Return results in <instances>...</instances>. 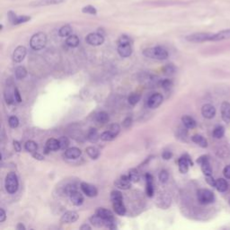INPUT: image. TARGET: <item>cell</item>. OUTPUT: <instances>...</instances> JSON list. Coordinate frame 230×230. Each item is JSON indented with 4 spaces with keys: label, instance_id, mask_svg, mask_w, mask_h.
Segmentation results:
<instances>
[{
    "label": "cell",
    "instance_id": "cell-1",
    "mask_svg": "<svg viewBox=\"0 0 230 230\" xmlns=\"http://www.w3.org/2000/svg\"><path fill=\"white\" fill-rule=\"evenodd\" d=\"M143 54L148 58L159 60H166L169 56L168 51L165 48H163L162 46H157V47L154 48H148L143 51Z\"/></svg>",
    "mask_w": 230,
    "mask_h": 230
},
{
    "label": "cell",
    "instance_id": "cell-2",
    "mask_svg": "<svg viewBox=\"0 0 230 230\" xmlns=\"http://www.w3.org/2000/svg\"><path fill=\"white\" fill-rule=\"evenodd\" d=\"M46 43H47V36L41 32L33 34L30 40V46L34 51L42 50L46 46Z\"/></svg>",
    "mask_w": 230,
    "mask_h": 230
},
{
    "label": "cell",
    "instance_id": "cell-3",
    "mask_svg": "<svg viewBox=\"0 0 230 230\" xmlns=\"http://www.w3.org/2000/svg\"><path fill=\"white\" fill-rule=\"evenodd\" d=\"M18 186H19V182H18V177L16 173L14 172L7 173L5 181V187L7 192L10 194H14L17 192Z\"/></svg>",
    "mask_w": 230,
    "mask_h": 230
},
{
    "label": "cell",
    "instance_id": "cell-4",
    "mask_svg": "<svg viewBox=\"0 0 230 230\" xmlns=\"http://www.w3.org/2000/svg\"><path fill=\"white\" fill-rule=\"evenodd\" d=\"M197 199L201 204H209L215 201L214 193L208 189H201L197 193Z\"/></svg>",
    "mask_w": 230,
    "mask_h": 230
},
{
    "label": "cell",
    "instance_id": "cell-5",
    "mask_svg": "<svg viewBox=\"0 0 230 230\" xmlns=\"http://www.w3.org/2000/svg\"><path fill=\"white\" fill-rule=\"evenodd\" d=\"M213 33L209 32H196L186 36V40L191 42H204L210 40Z\"/></svg>",
    "mask_w": 230,
    "mask_h": 230
},
{
    "label": "cell",
    "instance_id": "cell-6",
    "mask_svg": "<svg viewBox=\"0 0 230 230\" xmlns=\"http://www.w3.org/2000/svg\"><path fill=\"white\" fill-rule=\"evenodd\" d=\"M85 41L89 45H92V46H99L104 43V37L103 34H101L99 32H92L86 36Z\"/></svg>",
    "mask_w": 230,
    "mask_h": 230
},
{
    "label": "cell",
    "instance_id": "cell-7",
    "mask_svg": "<svg viewBox=\"0 0 230 230\" xmlns=\"http://www.w3.org/2000/svg\"><path fill=\"white\" fill-rule=\"evenodd\" d=\"M80 188H81L82 192H83L87 197L93 198V197L97 196V194H98V191H97L96 187L94 186V185H92V184H90V183H87V182H81Z\"/></svg>",
    "mask_w": 230,
    "mask_h": 230
},
{
    "label": "cell",
    "instance_id": "cell-8",
    "mask_svg": "<svg viewBox=\"0 0 230 230\" xmlns=\"http://www.w3.org/2000/svg\"><path fill=\"white\" fill-rule=\"evenodd\" d=\"M8 19H9V22L12 24L17 25V24H24V23L29 22L31 20V17L26 16V15L17 16L13 11H9L8 12Z\"/></svg>",
    "mask_w": 230,
    "mask_h": 230
},
{
    "label": "cell",
    "instance_id": "cell-9",
    "mask_svg": "<svg viewBox=\"0 0 230 230\" xmlns=\"http://www.w3.org/2000/svg\"><path fill=\"white\" fill-rule=\"evenodd\" d=\"M131 181L129 177V175H121L119 179H117L114 182L115 186H117L119 189L122 190H129L131 187Z\"/></svg>",
    "mask_w": 230,
    "mask_h": 230
},
{
    "label": "cell",
    "instance_id": "cell-10",
    "mask_svg": "<svg viewBox=\"0 0 230 230\" xmlns=\"http://www.w3.org/2000/svg\"><path fill=\"white\" fill-rule=\"evenodd\" d=\"M164 101V97L161 94H158V93H155L153 94L149 98H148V105L149 108L151 109H156Z\"/></svg>",
    "mask_w": 230,
    "mask_h": 230
},
{
    "label": "cell",
    "instance_id": "cell-11",
    "mask_svg": "<svg viewBox=\"0 0 230 230\" xmlns=\"http://www.w3.org/2000/svg\"><path fill=\"white\" fill-rule=\"evenodd\" d=\"M26 53H27V50L25 47H24V46H18L13 53V60L16 63L22 62L24 60Z\"/></svg>",
    "mask_w": 230,
    "mask_h": 230
},
{
    "label": "cell",
    "instance_id": "cell-12",
    "mask_svg": "<svg viewBox=\"0 0 230 230\" xmlns=\"http://www.w3.org/2000/svg\"><path fill=\"white\" fill-rule=\"evenodd\" d=\"M65 0H36L30 4L31 7H48L61 4Z\"/></svg>",
    "mask_w": 230,
    "mask_h": 230
},
{
    "label": "cell",
    "instance_id": "cell-13",
    "mask_svg": "<svg viewBox=\"0 0 230 230\" xmlns=\"http://www.w3.org/2000/svg\"><path fill=\"white\" fill-rule=\"evenodd\" d=\"M201 114L206 119H212L216 115V109L215 107L210 104H206L201 108Z\"/></svg>",
    "mask_w": 230,
    "mask_h": 230
},
{
    "label": "cell",
    "instance_id": "cell-14",
    "mask_svg": "<svg viewBox=\"0 0 230 230\" xmlns=\"http://www.w3.org/2000/svg\"><path fill=\"white\" fill-rule=\"evenodd\" d=\"M79 218V215L77 212L76 211H68L66 213H64L60 218V222L61 223H67V224H70L73 222H76Z\"/></svg>",
    "mask_w": 230,
    "mask_h": 230
},
{
    "label": "cell",
    "instance_id": "cell-15",
    "mask_svg": "<svg viewBox=\"0 0 230 230\" xmlns=\"http://www.w3.org/2000/svg\"><path fill=\"white\" fill-rule=\"evenodd\" d=\"M60 149V141L59 140L56 139H50L46 142V147H45V153L48 154L50 151H57Z\"/></svg>",
    "mask_w": 230,
    "mask_h": 230
},
{
    "label": "cell",
    "instance_id": "cell-16",
    "mask_svg": "<svg viewBox=\"0 0 230 230\" xmlns=\"http://www.w3.org/2000/svg\"><path fill=\"white\" fill-rule=\"evenodd\" d=\"M146 178V193L148 197H153L154 195V181L153 176L150 173L145 175Z\"/></svg>",
    "mask_w": 230,
    "mask_h": 230
},
{
    "label": "cell",
    "instance_id": "cell-17",
    "mask_svg": "<svg viewBox=\"0 0 230 230\" xmlns=\"http://www.w3.org/2000/svg\"><path fill=\"white\" fill-rule=\"evenodd\" d=\"M221 117L226 123L230 122V104L228 102H223L221 104Z\"/></svg>",
    "mask_w": 230,
    "mask_h": 230
},
{
    "label": "cell",
    "instance_id": "cell-18",
    "mask_svg": "<svg viewBox=\"0 0 230 230\" xmlns=\"http://www.w3.org/2000/svg\"><path fill=\"white\" fill-rule=\"evenodd\" d=\"M228 39H230V29L223 30L217 33H214L210 39V41H219Z\"/></svg>",
    "mask_w": 230,
    "mask_h": 230
},
{
    "label": "cell",
    "instance_id": "cell-19",
    "mask_svg": "<svg viewBox=\"0 0 230 230\" xmlns=\"http://www.w3.org/2000/svg\"><path fill=\"white\" fill-rule=\"evenodd\" d=\"M118 53L122 58H128L132 54V47L131 44H124L118 45Z\"/></svg>",
    "mask_w": 230,
    "mask_h": 230
},
{
    "label": "cell",
    "instance_id": "cell-20",
    "mask_svg": "<svg viewBox=\"0 0 230 230\" xmlns=\"http://www.w3.org/2000/svg\"><path fill=\"white\" fill-rule=\"evenodd\" d=\"M82 154V151L77 148H67L65 153H64V157L68 159H76L78 158Z\"/></svg>",
    "mask_w": 230,
    "mask_h": 230
},
{
    "label": "cell",
    "instance_id": "cell-21",
    "mask_svg": "<svg viewBox=\"0 0 230 230\" xmlns=\"http://www.w3.org/2000/svg\"><path fill=\"white\" fill-rule=\"evenodd\" d=\"M178 165H179V171L182 173H186L189 170V166L191 165L189 161L187 160V158L184 157V155H182L178 161Z\"/></svg>",
    "mask_w": 230,
    "mask_h": 230
},
{
    "label": "cell",
    "instance_id": "cell-22",
    "mask_svg": "<svg viewBox=\"0 0 230 230\" xmlns=\"http://www.w3.org/2000/svg\"><path fill=\"white\" fill-rule=\"evenodd\" d=\"M112 207L114 211L120 215V216H123L126 214V208L123 204V200L121 201H112Z\"/></svg>",
    "mask_w": 230,
    "mask_h": 230
},
{
    "label": "cell",
    "instance_id": "cell-23",
    "mask_svg": "<svg viewBox=\"0 0 230 230\" xmlns=\"http://www.w3.org/2000/svg\"><path fill=\"white\" fill-rule=\"evenodd\" d=\"M96 214L100 216L101 218H103L104 220H109V219H113V214L112 213V211H110L109 209H106L104 208H98L96 210Z\"/></svg>",
    "mask_w": 230,
    "mask_h": 230
},
{
    "label": "cell",
    "instance_id": "cell-24",
    "mask_svg": "<svg viewBox=\"0 0 230 230\" xmlns=\"http://www.w3.org/2000/svg\"><path fill=\"white\" fill-rule=\"evenodd\" d=\"M69 198H70V201H71L72 204L75 205V206H81L84 202V197L78 191L73 193L69 196Z\"/></svg>",
    "mask_w": 230,
    "mask_h": 230
},
{
    "label": "cell",
    "instance_id": "cell-25",
    "mask_svg": "<svg viewBox=\"0 0 230 230\" xmlns=\"http://www.w3.org/2000/svg\"><path fill=\"white\" fill-rule=\"evenodd\" d=\"M192 140H193L195 144H197L198 146H200L201 148H205L208 147V141H207V140L205 139L203 136H201V135H200V134H195V135H193V136L192 137Z\"/></svg>",
    "mask_w": 230,
    "mask_h": 230
},
{
    "label": "cell",
    "instance_id": "cell-26",
    "mask_svg": "<svg viewBox=\"0 0 230 230\" xmlns=\"http://www.w3.org/2000/svg\"><path fill=\"white\" fill-rule=\"evenodd\" d=\"M182 122L186 129H194L196 127L195 120L189 115H183L182 117Z\"/></svg>",
    "mask_w": 230,
    "mask_h": 230
},
{
    "label": "cell",
    "instance_id": "cell-27",
    "mask_svg": "<svg viewBox=\"0 0 230 230\" xmlns=\"http://www.w3.org/2000/svg\"><path fill=\"white\" fill-rule=\"evenodd\" d=\"M100 136L98 134V131L95 128H91L87 132V140L92 143H96L98 140L100 139Z\"/></svg>",
    "mask_w": 230,
    "mask_h": 230
},
{
    "label": "cell",
    "instance_id": "cell-28",
    "mask_svg": "<svg viewBox=\"0 0 230 230\" xmlns=\"http://www.w3.org/2000/svg\"><path fill=\"white\" fill-rule=\"evenodd\" d=\"M216 189L219 193H225L228 189V183L224 178H218L216 182Z\"/></svg>",
    "mask_w": 230,
    "mask_h": 230
},
{
    "label": "cell",
    "instance_id": "cell-29",
    "mask_svg": "<svg viewBox=\"0 0 230 230\" xmlns=\"http://www.w3.org/2000/svg\"><path fill=\"white\" fill-rule=\"evenodd\" d=\"M90 222L91 224L96 226V227H102V226H105V220L101 218L100 216L95 214L93 215L91 218H90Z\"/></svg>",
    "mask_w": 230,
    "mask_h": 230
},
{
    "label": "cell",
    "instance_id": "cell-30",
    "mask_svg": "<svg viewBox=\"0 0 230 230\" xmlns=\"http://www.w3.org/2000/svg\"><path fill=\"white\" fill-rule=\"evenodd\" d=\"M79 42H80V40H79V38L76 36V35H70V36H68V38H67V40H66V44L68 46V47H70V48H76V47H77V46L79 45Z\"/></svg>",
    "mask_w": 230,
    "mask_h": 230
},
{
    "label": "cell",
    "instance_id": "cell-31",
    "mask_svg": "<svg viewBox=\"0 0 230 230\" xmlns=\"http://www.w3.org/2000/svg\"><path fill=\"white\" fill-rule=\"evenodd\" d=\"M96 120L100 124H105L110 121V116L106 112H100L96 115Z\"/></svg>",
    "mask_w": 230,
    "mask_h": 230
},
{
    "label": "cell",
    "instance_id": "cell-32",
    "mask_svg": "<svg viewBox=\"0 0 230 230\" xmlns=\"http://www.w3.org/2000/svg\"><path fill=\"white\" fill-rule=\"evenodd\" d=\"M59 34L60 37H68L72 34V27L69 24H66L64 26H62L60 31H59Z\"/></svg>",
    "mask_w": 230,
    "mask_h": 230
},
{
    "label": "cell",
    "instance_id": "cell-33",
    "mask_svg": "<svg viewBox=\"0 0 230 230\" xmlns=\"http://www.w3.org/2000/svg\"><path fill=\"white\" fill-rule=\"evenodd\" d=\"M128 175H129V179H130V181H131L132 182H137L140 181V173L137 172V170L135 169V168L129 169Z\"/></svg>",
    "mask_w": 230,
    "mask_h": 230
},
{
    "label": "cell",
    "instance_id": "cell-34",
    "mask_svg": "<svg viewBox=\"0 0 230 230\" xmlns=\"http://www.w3.org/2000/svg\"><path fill=\"white\" fill-rule=\"evenodd\" d=\"M87 155L92 158V159H97L100 156V152L97 148H94V147H88L85 149Z\"/></svg>",
    "mask_w": 230,
    "mask_h": 230
},
{
    "label": "cell",
    "instance_id": "cell-35",
    "mask_svg": "<svg viewBox=\"0 0 230 230\" xmlns=\"http://www.w3.org/2000/svg\"><path fill=\"white\" fill-rule=\"evenodd\" d=\"M201 171L204 173V175H210L212 174V168L210 166L209 164V160H207L205 162H203L202 164H201Z\"/></svg>",
    "mask_w": 230,
    "mask_h": 230
},
{
    "label": "cell",
    "instance_id": "cell-36",
    "mask_svg": "<svg viewBox=\"0 0 230 230\" xmlns=\"http://www.w3.org/2000/svg\"><path fill=\"white\" fill-rule=\"evenodd\" d=\"M24 148L27 152H30V153H33V152H36L37 149H38V145L36 142L32 141V140H29L25 143L24 145Z\"/></svg>",
    "mask_w": 230,
    "mask_h": 230
},
{
    "label": "cell",
    "instance_id": "cell-37",
    "mask_svg": "<svg viewBox=\"0 0 230 230\" xmlns=\"http://www.w3.org/2000/svg\"><path fill=\"white\" fill-rule=\"evenodd\" d=\"M224 134H225V128L221 125L217 126L213 130V137L215 139H218V140L221 139L224 136Z\"/></svg>",
    "mask_w": 230,
    "mask_h": 230
},
{
    "label": "cell",
    "instance_id": "cell-38",
    "mask_svg": "<svg viewBox=\"0 0 230 230\" xmlns=\"http://www.w3.org/2000/svg\"><path fill=\"white\" fill-rule=\"evenodd\" d=\"M15 74V77L17 79H24L27 76V70L24 67H18V68H16Z\"/></svg>",
    "mask_w": 230,
    "mask_h": 230
},
{
    "label": "cell",
    "instance_id": "cell-39",
    "mask_svg": "<svg viewBox=\"0 0 230 230\" xmlns=\"http://www.w3.org/2000/svg\"><path fill=\"white\" fill-rule=\"evenodd\" d=\"M140 97H141V96H140V94H137V93H132V94H130L129 96V98H128L129 104H131V105H136L137 103L140 102Z\"/></svg>",
    "mask_w": 230,
    "mask_h": 230
},
{
    "label": "cell",
    "instance_id": "cell-40",
    "mask_svg": "<svg viewBox=\"0 0 230 230\" xmlns=\"http://www.w3.org/2000/svg\"><path fill=\"white\" fill-rule=\"evenodd\" d=\"M116 137L115 135H113L111 131L107 130V131H104L101 134L100 136V139L103 140V141H112Z\"/></svg>",
    "mask_w": 230,
    "mask_h": 230
},
{
    "label": "cell",
    "instance_id": "cell-41",
    "mask_svg": "<svg viewBox=\"0 0 230 230\" xmlns=\"http://www.w3.org/2000/svg\"><path fill=\"white\" fill-rule=\"evenodd\" d=\"M76 191H77V187H76V185L73 184V183L68 184V185L65 187V190H64L65 193H66L68 196H70L73 193H75V192H76Z\"/></svg>",
    "mask_w": 230,
    "mask_h": 230
},
{
    "label": "cell",
    "instance_id": "cell-42",
    "mask_svg": "<svg viewBox=\"0 0 230 230\" xmlns=\"http://www.w3.org/2000/svg\"><path fill=\"white\" fill-rule=\"evenodd\" d=\"M60 149H67L69 146V140L67 137H60Z\"/></svg>",
    "mask_w": 230,
    "mask_h": 230
},
{
    "label": "cell",
    "instance_id": "cell-43",
    "mask_svg": "<svg viewBox=\"0 0 230 230\" xmlns=\"http://www.w3.org/2000/svg\"><path fill=\"white\" fill-rule=\"evenodd\" d=\"M123 200L122 194L119 191H112L111 193V201H121Z\"/></svg>",
    "mask_w": 230,
    "mask_h": 230
},
{
    "label": "cell",
    "instance_id": "cell-44",
    "mask_svg": "<svg viewBox=\"0 0 230 230\" xmlns=\"http://www.w3.org/2000/svg\"><path fill=\"white\" fill-rule=\"evenodd\" d=\"M82 12L85 14H89V15H96L97 10H96V8H95L92 6H86V7H83Z\"/></svg>",
    "mask_w": 230,
    "mask_h": 230
},
{
    "label": "cell",
    "instance_id": "cell-45",
    "mask_svg": "<svg viewBox=\"0 0 230 230\" xmlns=\"http://www.w3.org/2000/svg\"><path fill=\"white\" fill-rule=\"evenodd\" d=\"M8 124L11 128L15 129L19 125V120L16 116H11L8 120Z\"/></svg>",
    "mask_w": 230,
    "mask_h": 230
},
{
    "label": "cell",
    "instance_id": "cell-46",
    "mask_svg": "<svg viewBox=\"0 0 230 230\" xmlns=\"http://www.w3.org/2000/svg\"><path fill=\"white\" fill-rule=\"evenodd\" d=\"M169 179V173L166 170H162L159 173V181L162 183H165Z\"/></svg>",
    "mask_w": 230,
    "mask_h": 230
},
{
    "label": "cell",
    "instance_id": "cell-47",
    "mask_svg": "<svg viewBox=\"0 0 230 230\" xmlns=\"http://www.w3.org/2000/svg\"><path fill=\"white\" fill-rule=\"evenodd\" d=\"M108 130H109V131H111V132H112L113 135H115V136L117 137V135L120 133L121 128H120L119 124L113 123V124H112V125H110V126H109V128H108Z\"/></svg>",
    "mask_w": 230,
    "mask_h": 230
},
{
    "label": "cell",
    "instance_id": "cell-48",
    "mask_svg": "<svg viewBox=\"0 0 230 230\" xmlns=\"http://www.w3.org/2000/svg\"><path fill=\"white\" fill-rule=\"evenodd\" d=\"M131 40L129 36L127 35H121L118 39V45H124V44H131Z\"/></svg>",
    "mask_w": 230,
    "mask_h": 230
},
{
    "label": "cell",
    "instance_id": "cell-49",
    "mask_svg": "<svg viewBox=\"0 0 230 230\" xmlns=\"http://www.w3.org/2000/svg\"><path fill=\"white\" fill-rule=\"evenodd\" d=\"M205 177H206V182H207V183H208L209 185H210V186H212V187H216V182H217V180H215V179L213 178L212 174H210V175H206Z\"/></svg>",
    "mask_w": 230,
    "mask_h": 230
},
{
    "label": "cell",
    "instance_id": "cell-50",
    "mask_svg": "<svg viewBox=\"0 0 230 230\" xmlns=\"http://www.w3.org/2000/svg\"><path fill=\"white\" fill-rule=\"evenodd\" d=\"M164 70H165V73H166V74H173V73L175 72L176 68H175V67L173 65L168 64L167 66H165L164 68Z\"/></svg>",
    "mask_w": 230,
    "mask_h": 230
},
{
    "label": "cell",
    "instance_id": "cell-51",
    "mask_svg": "<svg viewBox=\"0 0 230 230\" xmlns=\"http://www.w3.org/2000/svg\"><path fill=\"white\" fill-rule=\"evenodd\" d=\"M161 85L165 89H170L172 87V81L169 80V79H165V80L162 81Z\"/></svg>",
    "mask_w": 230,
    "mask_h": 230
},
{
    "label": "cell",
    "instance_id": "cell-52",
    "mask_svg": "<svg viewBox=\"0 0 230 230\" xmlns=\"http://www.w3.org/2000/svg\"><path fill=\"white\" fill-rule=\"evenodd\" d=\"M172 157H173V154H172V152L169 151V150H165V151L162 153V157H163V159H165V160H169Z\"/></svg>",
    "mask_w": 230,
    "mask_h": 230
},
{
    "label": "cell",
    "instance_id": "cell-53",
    "mask_svg": "<svg viewBox=\"0 0 230 230\" xmlns=\"http://www.w3.org/2000/svg\"><path fill=\"white\" fill-rule=\"evenodd\" d=\"M131 123H132V118L131 117H127L124 121H123V122H122V124H123V126L125 127V128H129L130 125H131Z\"/></svg>",
    "mask_w": 230,
    "mask_h": 230
},
{
    "label": "cell",
    "instance_id": "cell-54",
    "mask_svg": "<svg viewBox=\"0 0 230 230\" xmlns=\"http://www.w3.org/2000/svg\"><path fill=\"white\" fill-rule=\"evenodd\" d=\"M207 160H209V157L207 156V155H203V156L200 157L197 159L196 162H197V164L201 165V164H202L203 162H205V161H207Z\"/></svg>",
    "mask_w": 230,
    "mask_h": 230
},
{
    "label": "cell",
    "instance_id": "cell-55",
    "mask_svg": "<svg viewBox=\"0 0 230 230\" xmlns=\"http://www.w3.org/2000/svg\"><path fill=\"white\" fill-rule=\"evenodd\" d=\"M223 173H224V176H225L226 179H230V165H226V166L224 168Z\"/></svg>",
    "mask_w": 230,
    "mask_h": 230
},
{
    "label": "cell",
    "instance_id": "cell-56",
    "mask_svg": "<svg viewBox=\"0 0 230 230\" xmlns=\"http://www.w3.org/2000/svg\"><path fill=\"white\" fill-rule=\"evenodd\" d=\"M13 146H14V148H15V150L17 153L21 152L22 147H21V144H20V143H19L17 140H14V142H13Z\"/></svg>",
    "mask_w": 230,
    "mask_h": 230
},
{
    "label": "cell",
    "instance_id": "cell-57",
    "mask_svg": "<svg viewBox=\"0 0 230 230\" xmlns=\"http://www.w3.org/2000/svg\"><path fill=\"white\" fill-rule=\"evenodd\" d=\"M15 100L17 103H21V102H22V97H21L19 91H18V89H17L16 87H15Z\"/></svg>",
    "mask_w": 230,
    "mask_h": 230
},
{
    "label": "cell",
    "instance_id": "cell-58",
    "mask_svg": "<svg viewBox=\"0 0 230 230\" xmlns=\"http://www.w3.org/2000/svg\"><path fill=\"white\" fill-rule=\"evenodd\" d=\"M7 218V214L6 211L3 209H0V222H4Z\"/></svg>",
    "mask_w": 230,
    "mask_h": 230
},
{
    "label": "cell",
    "instance_id": "cell-59",
    "mask_svg": "<svg viewBox=\"0 0 230 230\" xmlns=\"http://www.w3.org/2000/svg\"><path fill=\"white\" fill-rule=\"evenodd\" d=\"M32 157L33 158H35V159H37V160H40V161H41V160H43L44 159V157H42L40 154H39L37 151L36 152H33V153H32Z\"/></svg>",
    "mask_w": 230,
    "mask_h": 230
},
{
    "label": "cell",
    "instance_id": "cell-60",
    "mask_svg": "<svg viewBox=\"0 0 230 230\" xmlns=\"http://www.w3.org/2000/svg\"><path fill=\"white\" fill-rule=\"evenodd\" d=\"M16 229H17V230H25L26 227H25L22 223H18L17 226H16Z\"/></svg>",
    "mask_w": 230,
    "mask_h": 230
},
{
    "label": "cell",
    "instance_id": "cell-61",
    "mask_svg": "<svg viewBox=\"0 0 230 230\" xmlns=\"http://www.w3.org/2000/svg\"><path fill=\"white\" fill-rule=\"evenodd\" d=\"M80 229L81 230H91V226H89V225H86V224H85V225H83L81 227H80Z\"/></svg>",
    "mask_w": 230,
    "mask_h": 230
},
{
    "label": "cell",
    "instance_id": "cell-62",
    "mask_svg": "<svg viewBox=\"0 0 230 230\" xmlns=\"http://www.w3.org/2000/svg\"><path fill=\"white\" fill-rule=\"evenodd\" d=\"M228 203H229V205H230V200H229V201H228Z\"/></svg>",
    "mask_w": 230,
    "mask_h": 230
}]
</instances>
